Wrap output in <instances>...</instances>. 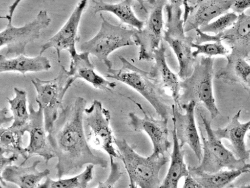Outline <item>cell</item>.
I'll use <instances>...</instances> for the list:
<instances>
[{"label":"cell","instance_id":"42","mask_svg":"<svg viewBox=\"0 0 250 188\" xmlns=\"http://www.w3.org/2000/svg\"><path fill=\"white\" fill-rule=\"evenodd\" d=\"M1 188H3L2 187H1Z\"/></svg>","mask_w":250,"mask_h":188},{"label":"cell","instance_id":"37","mask_svg":"<svg viewBox=\"0 0 250 188\" xmlns=\"http://www.w3.org/2000/svg\"><path fill=\"white\" fill-rule=\"evenodd\" d=\"M8 113V110L6 107H4L0 110V126L13 121L12 116H9Z\"/></svg>","mask_w":250,"mask_h":188},{"label":"cell","instance_id":"29","mask_svg":"<svg viewBox=\"0 0 250 188\" xmlns=\"http://www.w3.org/2000/svg\"><path fill=\"white\" fill-rule=\"evenodd\" d=\"M94 167L87 165L83 172L70 178L55 180L47 176L37 188H86L93 179Z\"/></svg>","mask_w":250,"mask_h":188},{"label":"cell","instance_id":"10","mask_svg":"<svg viewBox=\"0 0 250 188\" xmlns=\"http://www.w3.org/2000/svg\"><path fill=\"white\" fill-rule=\"evenodd\" d=\"M111 114L102 103L95 99L84 112V127L90 146L103 150L109 159L119 158L115 147L114 138L110 126Z\"/></svg>","mask_w":250,"mask_h":188},{"label":"cell","instance_id":"25","mask_svg":"<svg viewBox=\"0 0 250 188\" xmlns=\"http://www.w3.org/2000/svg\"><path fill=\"white\" fill-rule=\"evenodd\" d=\"M189 174L202 188H224L242 174L250 172V164L239 169L221 170L209 173L188 168Z\"/></svg>","mask_w":250,"mask_h":188},{"label":"cell","instance_id":"5","mask_svg":"<svg viewBox=\"0 0 250 188\" xmlns=\"http://www.w3.org/2000/svg\"><path fill=\"white\" fill-rule=\"evenodd\" d=\"M115 142L129 180L140 188H160L159 173L169 162L168 158L153 153L144 157L134 151L124 139L115 138Z\"/></svg>","mask_w":250,"mask_h":188},{"label":"cell","instance_id":"26","mask_svg":"<svg viewBox=\"0 0 250 188\" xmlns=\"http://www.w3.org/2000/svg\"><path fill=\"white\" fill-rule=\"evenodd\" d=\"M25 132L24 128L0 127V155L20 156L23 160L21 165H23L28 160L23 142Z\"/></svg>","mask_w":250,"mask_h":188},{"label":"cell","instance_id":"23","mask_svg":"<svg viewBox=\"0 0 250 188\" xmlns=\"http://www.w3.org/2000/svg\"><path fill=\"white\" fill-rule=\"evenodd\" d=\"M172 135L173 149L170 155V164L160 188H178L179 180L189 174L188 168L184 162L185 151L180 146L174 124Z\"/></svg>","mask_w":250,"mask_h":188},{"label":"cell","instance_id":"3","mask_svg":"<svg viewBox=\"0 0 250 188\" xmlns=\"http://www.w3.org/2000/svg\"><path fill=\"white\" fill-rule=\"evenodd\" d=\"M183 0H168L164 9L166 16L163 39L175 54L179 66L178 76L182 80L192 73L196 58L192 55V37L187 36L184 26Z\"/></svg>","mask_w":250,"mask_h":188},{"label":"cell","instance_id":"17","mask_svg":"<svg viewBox=\"0 0 250 188\" xmlns=\"http://www.w3.org/2000/svg\"><path fill=\"white\" fill-rule=\"evenodd\" d=\"M222 38L231 50L226 56L227 62L248 57L250 53V15H238L236 22L222 33Z\"/></svg>","mask_w":250,"mask_h":188},{"label":"cell","instance_id":"4","mask_svg":"<svg viewBox=\"0 0 250 188\" xmlns=\"http://www.w3.org/2000/svg\"><path fill=\"white\" fill-rule=\"evenodd\" d=\"M214 61L212 57L202 55L195 62L190 76L180 81L179 108L191 101L202 103L209 112L211 119L219 115L213 93Z\"/></svg>","mask_w":250,"mask_h":188},{"label":"cell","instance_id":"18","mask_svg":"<svg viewBox=\"0 0 250 188\" xmlns=\"http://www.w3.org/2000/svg\"><path fill=\"white\" fill-rule=\"evenodd\" d=\"M166 49L165 45L162 42L154 52V63L148 71L149 75L162 89L170 93L174 104L179 108L180 81L178 75L171 70L167 65Z\"/></svg>","mask_w":250,"mask_h":188},{"label":"cell","instance_id":"30","mask_svg":"<svg viewBox=\"0 0 250 188\" xmlns=\"http://www.w3.org/2000/svg\"><path fill=\"white\" fill-rule=\"evenodd\" d=\"M238 16L232 11L228 12L199 29L207 33L215 35L222 33L233 25L237 20Z\"/></svg>","mask_w":250,"mask_h":188},{"label":"cell","instance_id":"21","mask_svg":"<svg viewBox=\"0 0 250 188\" xmlns=\"http://www.w3.org/2000/svg\"><path fill=\"white\" fill-rule=\"evenodd\" d=\"M241 113V110H239L226 126L213 130V131L219 140L225 139L228 140L235 156L246 162L250 155L246 149L245 142L246 133L250 129V120L246 122H241L239 120Z\"/></svg>","mask_w":250,"mask_h":188},{"label":"cell","instance_id":"34","mask_svg":"<svg viewBox=\"0 0 250 188\" xmlns=\"http://www.w3.org/2000/svg\"><path fill=\"white\" fill-rule=\"evenodd\" d=\"M19 157L16 155H10L8 156L0 155V171H2L6 167L12 165L13 163L18 160Z\"/></svg>","mask_w":250,"mask_h":188},{"label":"cell","instance_id":"1","mask_svg":"<svg viewBox=\"0 0 250 188\" xmlns=\"http://www.w3.org/2000/svg\"><path fill=\"white\" fill-rule=\"evenodd\" d=\"M86 100L79 96L72 106L62 107L49 133L48 140L57 158L55 165L58 179L71 172L92 164L106 168L108 162L92 152L84 127Z\"/></svg>","mask_w":250,"mask_h":188},{"label":"cell","instance_id":"33","mask_svg":"<svg viewBox=\"0 0 250 188\" xmlns=\"http://www.w3.org/2000/svg\"><path fill=\"white\" fill-rule=\"evenodd\" d=\"M250 8V0L234 1L231 9L236 14L240 15L245 13V11Z\"/></svg>","mask_w":250,"mask_h":188},{"label":"cell","instance_id":"32","mask_svg":"<svg viewBox=\"0 0 250 188\" xmlns=\"http://www.w3.org/2000/svg\"><path fill=\"white\" fill-rule=\"evenodd\" d=\"M196 36L194 39V43L201 44L207 43L222 42V33L218 34H208L197 29L195 30Z\"/></svg>","mask_w":250,"mask_h":188},{"label":"cell","instance_id":"40","mask_svg":"<svg viewBox=\"0 0 250 188\" xmlns=\"http://www.w3.org/2000/svg\"><path fill=\"white\" fill-rule=\"evenodd\" d=\"M248 138L249 141V149L248 150L249 154H250V133L248 135Z\"/></svg>","mask_w":250,"mask_h":188},{"label":"cell","instance_id":"14","mask_svg":"<svg viewBox=\"0 0 250 188\" xmlns=\"http://www.w3.org/2000/svg\"><path fill=\"white\" fill-rule=\"evenodd\" d=\"M87 0L79 1L65 23L59 30L44 44L42 45L39 54L42 55L46 50L55 49L59 63L61 62V53L66 50L70 56L77 53L76 44L79 41L78 28L83 13L86 6Z\"/></svg>","mask_w":250,"mask_h":188},{"label":"cell","instance_id":"13","mask_svg":"<svg viewBox=\"0 0 250 188\" xmlns=\"http://www.w3.org/2000/svg\"><path fill=\"white\" fill-rule=\"evenodd\" d=\"M133 102L143 114L140 118L133 112L128 114L129 125L136 132H145L153 145L152 153L165 155L171 146L168 139V120L157 119L147 114L141 104L128 98Z\"/></svg>","mask_w":250,"mask_h":188},{"label":"cell","instance_id":"11","mask_svg":"<svg viewBox=\"0 0 250 188\" xmlns=\"http://www.w3.org/2000/svg\"><path fill=\"white\" fill-rule=\"evenodd\" d=\"M150 4L148 17L143 28L135 29L133 39L139 48L138 59L151 61L155 51L159 47L164 32L163 10L167 0L148 1Z\"/></svg>","mask_w":250,"mask_h":188},{"label":"cell","instance_id":"31","mask_svg":"<svg viewBox=\"0 0 250 188\" xmlns=\"http://www.w3.org/2000/svg\"><path fill=\"white\" fill-rule=\"evenodd\" d=\"M192 48L195 50L192 51V55L196 58L200 54L205 56L212 57L216 55H224L227 56L229 53V50L224 46L222 42L207 43L197 44L194 43L192 44Z\"/></svg>","mask_w":250,"mask_h":188},{"label":"cell","instance_id":"15","mask_svg":"<svg viewBox=\"0 0 250 188\" xmlns=\"http://www.w3.org/2000/svg\"><path fill=\"white\" fill-rule=\"evenodd\" d=\"M196 105V103L193 101L182 105L181 108L185 111L183 114L177 106L172 104V119L180 147L182 148L186 144L188 145L200 162L202 158V148L195 123Z\"/></svg>","mask_w":250,"mask_h":188},{"label":"cell","instance_id":"41","mask_svg":"<svg viewBox=\"0 0 250 188\" xmlns=\"http://www.w3.org/2000/svg\"><path fill=\"white\" fill-rule=\"evenodd\" d=\"M248 60L250 61V57L249 58V59H248Z\"/></svg>","mask_w":250,"mask_h":188},{"label":"cell","instance_id":"7","mask_svg":"<svg viewBox=\"0 0 250 188\" xmlns=\"http://www.w3.org/2000/svg\"><path fill=\"white\" fill-rule=\"evenodd\" d=\"M100 16L102 22L98 32L91 39L83 43L80 50L95 56L108 69L112 68L109 59L111 53L122 47L135 46L133 39L135 29L112 24L102 13Z\"/></svg>","mask_w":250,"mask_h":188},{"label":"cell","instance_id":"6","mask_svg":"<svg viewBox=\"0 0 250 188\" xmlns=\"http://www.w3.org/2000/svg\"><path fill=\"white\" fill-rule=\"evenodd\" d=\"M21 1H14L8 7V14L0 17L7 21L6 26L0 32V47H5V56L8 54L16 56L25 55L26 46L38 39L41 31L46 28L51 21L47 12L41 10L32 21L22 26H15L12 23L13 15Z\"/></svg>","mask_w":250,"mask_h":188},{"label":"cell","instance_id":"28","mask_svg":"<svg viewBox=\"0 0 250 188\" xmlns=\"http://www.w3.org/2000/svg\"><path fill=\"white\" fill-rule=\"evenodd\" d=\"M15 96L7 98L13 118L11 126L17 128H24L26 131V126L29 119L28 105L26 92L21 89L14 88Z\"/></svg>","mask_w":250,"mask_h":188},{"label":"cell","instance_id":"22","mask_svg":"<svg viewBox=\"0 0 250 188\" xmlns=\"http://www.w3.org/2000/svg\"><path fill=\"white\" fill-rule=\"evenodd\" d=\"M51 67L50 60L42 55L30 57L21 54L12 58L0 55V73L14 71L24 75L29 72L47 71Z\"/></svg>","mask_w":250,"mask_h":188},{"label":"cell","instance_id":"27","mask_svg":"<svg viewBox=\"0 0 250 188\" xmlns=\"http://www.w3.org/2000/svg\"><path fill=\"white\" fill-rule=\"evenodd\" d=\"M216 77L239 83L250 94V64L246 59L238 58L227 62Z\"/></svg>","mask_w":250,"mask_h":188},{"label":"cell","instance_id":"9","mask_svg":"<svg viewBox=\"0 0 250 188\" xmlns=\"http://www.w3.org/2000/svg\"><path fill=\"white\" fill-rule=\"evenodd\" d=\"M204 129L205 136L202 128H199L202 148V158L200 164L192 167L194 170L212 173L226 168L228 170L239 169L243 168L246 163L237 159L233 152L228 149L221 140L214 134L210 121L201 115Z\"/></svg>","mask_w":250,"mask_h":188},{"label":"cell","instance_id":"19","mask_svg":"<svg viewBox=\"0 0 250 188\" xmlns=\"http://www.w3.org/2000/svg\"><path fill=\"white\" fill-rule=\"evenodd\" d=\"M40 161H34L28 166L10 165L0 171V183L8 182L19 188H37L40 182L50 173L48 169L39 170L37 166Z\"/></svg>","mask_w":250,"mask_h":188},{"label":"cell","instance_id":"8","mask_svg":"<svg viewBox=\"0 0 250 188\" xmlns=\"http://www.w3.org/2000/svg\"><path fill=\"white\" fill-rule=\"evenodd\" d=\"M76 79L62 65L58 75L48 80L36 78L31 80L37 93L36 102L42 109L47 133L51 131L60 110L67 90Z\"/></svg>","mask_w":250,"mask_h":188},{"label":"cell","instance_id":"20","mask_svg":"<svg viewBox=\"0 0 250 188\" xmlns=\"http://www.w3.org/2000/svg\"><path fill=\"white\" fill-rule=\"evenodd\" d=\"M89 55L87 52H82L70 56L68 74L76 80L80 78L85 80L96 89L111 91L116 87V83L108 80L95 71Z\"/></svg>","mask_w":250,"mask_h":188},{"label":"cell","instance_id":"12","mask_svg":"<svg viewBox=\"0 0 250 188\" xmlns=\"http://www.w3.org/2000/svg\"><path fill=\"white\" fill-rule=\"evenodd\" d=\"M234 0H183L186 32L195 31L228 12Z\"/></svg>","mask_w":250,"mask_h":188},{"label":"cell","instance_id":"2","mask_svg":"<svg viewBox=\"0 0 250 188\" xmlns=\"http://www.w3.org/2000/svg\"><path fill=\"white\" fill-rule=\"evenodd\" d=\"M119 58L121 67L107 69L105 77L134 89L149 102L162 119L168 120L170 110H172V105L169 104L171 96L150 77L148 71L137 67L124 57Z\"/></svg>","mask_w":250,"mask_h":188},{"label":"cell","instance_id":"16","mask_svg":"<svg viewBox=\"0 0 250 188\" xmlns=\"http://www.w3.org/2000/svg\"><path fill=\"white\" fill-rule=\"evenodd\" d=\"M38 105V109H35L31 103L28 104L29 119L26 132L29 135V142L25 149L27 160L34 156H39L47 164L55 157L48 140L42 108L40 104Z\"/></svg>","mask_w":250,"mask_h":188},{"label":"cell","instance_id":"39","mask_svg":"<svg viewBox=\"0 0 250 188\" xmlns=\"http://www.w3.org/2000/svg\"><path fill=\"white\" fill-rule=\"evenodd\" d=\"M237 188H250V185H247L242 186L239 187Z\"/></svg>","mask_w":250,"mask_h":188},{"label":"cell","instance_id":"24","mask_svg":"<svg viewBox=\"0 0 250 188\" xmlns=\"http://www.w3.org/2000/svg\"><path fill=\"white\" fill-rule=\"evenodd\" d=\"M94 14L101 12L112 13L123 23L137 30L143 28L145 21L139 19L132 9L134 1L125 0L116 3H109L103 0H93Z\"/></svg>","mask_w":250,"mask_h":188},{"label":"cell","instance_id":"35","mask_svg":"<svg viewBox=\"0 0 250 188\" xmlns=\"http://www.w3.org/2000/svg\"><path fill=\"white\" fill-rule=\"evenodd\" d=\"M117 182L115 177L109 175L105 181L100 182L96 188H116L115 186Z\"/></svg>","mask_w":250,"mask_h":188},{"label":"cell","instance_id":"36","mask_svg":"<svg viewBox=\"0 0 250 188\" xmlns=\"http://www.w3.org/2000/svg\"><path fill=\"white\" fill-rule=\"evenodd\" d=\"M182 188H202V187L189 174L185 178Z\"/></svg>","mask_w":250,"mask_h":188},{"label":"cell","instance_id":"38","mask_svg":"<svg viewBox=\"0 0 250 188\" xmlns=\"http://www.w3.org/2000/svg\"><path fill=\"white\" fill-rule=\"evenodd\" d=\"M129 188H137V186L132 181L129 180Z\"/></svg>","mask_w":250,"mask_h":188}]
</instances>
